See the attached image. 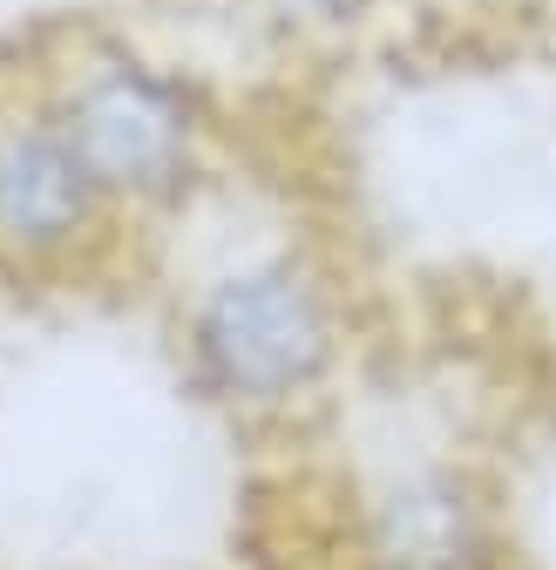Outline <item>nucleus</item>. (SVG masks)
Masks as SVG:
<instances>
[{
  "instance_id": "f03ea898",
  "label": "nucleus",
  "mask_w": 556,
  "mask_h": 570,
  "mask_svg": "<svg viewBox=\"0 0 556 570\" xmlns=\"http://www.w3.org/2000/svg\"><path fill=\"white\" fill-rule=\"evenodd\" d=\"M14 55L122 218L157 238L231 177V129L183 61L102 14H54Z\"/></svg>"
},
{
  "instance_id": "f257e3e1",
  "label": "nucleus",
  "mask_w": 556,
  "mask_h": 570,
  "mask_svg": "<svg viewBox=\"0 0 556 570\" xmlns=\"http://www.w3.org/2000/svg\"><path fill=\"white\" fill-rule=\"evenodd\" d=\"M143 272L163 278V333L190 394L231 428L286 435L332 401L354 353V299L319 232L245 210L238 177H225L150 238Z\"/></svg>"
},
{
  "instance_id": "7ed1b4c3",
  "label": "nucleus",
  "mask_w": 556,
  "mask_h": 570,
  "mask_svg": "<svg viewBox=\"0 0 556 570\" xmlns=\"http://www.w3.org/2000/svg\"><path fill=\"white\" fill-rule=\"evenodd\" d=\"M143 265L150 238L102 197L8 41L0 48V293H89Z\"/></svg>"
}]
</instances>
